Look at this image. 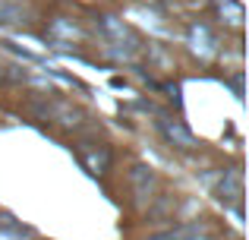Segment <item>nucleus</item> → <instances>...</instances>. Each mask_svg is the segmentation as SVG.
Instances as JSON below:
<instances>
[{
  "label": "nucleus",
  "mask_w": 249,
  "mask_h": 240,
  "mask_svg": "<svg viewBox=\"0 0 249 240\" xmlns=\"http://www.w3.org/2000/svg\"><path fill=\"white\" fill-rule=\"evenodd\" d=\"M79 158L85 161V167H89L91 174H107V167H110V152L104 146H89V142H82L79 148Z\"/></svg>",
  "instance_id": "obj_1"
},
{
  "label": "nucleus",
  "mask_w": 249,
  "mask_h": 240,
  "mask_svg": "<svg viewBox=\"0 0 249 240\" xmlns=\"http://www.w3.org/2000/svg\"><path fill=\"white\" fill-rule=\"evenodd\" d=\"M189 41H193V51H196V54H202V57H212L214 54V38H212V32H208L202 22H193V25H189Z\"/></svg>",
  "instance_id": "obj_2"
},
{
  "label": "nucleus",
  "mask_w": 249,
  "mask_h": 240,
  "mask_svg": "<svg viewBox=\"0 0 249 240\" xmlns=\"http://www.w3.org/2000/svg\"><path fill=\"white\" fill-rule=\"evenodd\" d=\"M0 22H6V25H22L25 22L22 3H6V6H0Z\"/></svg>",
  "instance_id": "obj_3"
},
{
  "label": "nucleus",
  "mask_w": 249,
  "mask_h": 240,
  "mask_svg": "<svg viewBox=\"0 0 249 240\" xmlns=\"http://www.w3.org/2000/svg\"><path fill=\"white\" fill-rule=\"evenodd\" d=\"M167 136H170V139H177V142H180V146L183 148H189V146H193V139H189V133H186V129H183V127H177V123H174V127H170V123H167Z\"/></svg>",
  "instance_id": "obj_4"
}]
</instances>
